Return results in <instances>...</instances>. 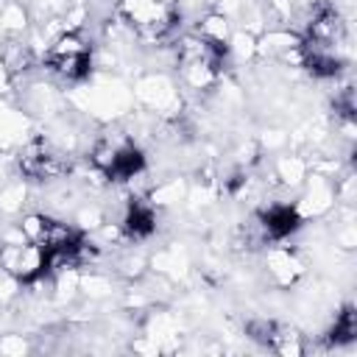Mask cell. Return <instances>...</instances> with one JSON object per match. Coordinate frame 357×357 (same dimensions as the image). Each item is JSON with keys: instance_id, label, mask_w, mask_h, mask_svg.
<instances>
[{"instance_id": "cell-3", "label": "cell", "mask_w": 357, "mask_h": 357, "mask_svg": "<svg viewBox=\"0 0 357 357\" xmlns=\"http://www.w3.org/2000/svg\"><path fill=\"white\" fill-rule=\"evenodd\" d=\"M120 229L128 234V237H148L153 229H156V215H153V206L151 204H142V201H131L123 212V220H120Z\"/></svg>"}, {"instance_id": "cell-10", "label": "cell", "mask_w": 357, "mask_h": 357, "mask_svg": "<svg viewBox=\"0 0 357 357\" xmlns=\"http://www.w3.org/2000/svg\"><path fill=\"white\" fill-rule=\"evenodd\" d=\"M354 335H357V315H354L351 307H346L343 312L335 315V324H332V329H329V343L343 346V343H351Z\"/></svg>"}, {"instance_id": "cell-4", "label": "cell", "mask_w": 357, "mask_h": 357, "mask_svg": "<svg viewBox=\"0 0 357 357\" xmlns=\"http://www.w3.org/2000/svg\"><path fill=\"white\" fill-rule=\"evenodd\" d=\"M45 64L64 81H84L92 73V50L86 53H73V56H56L45 59Z\"/></svg>"}, {"instance_id": "cell-2", "label": "cell", "mask_w": 357, "mask_h": 357, "mask_svg": "<svg viewBox=\"0 0 357 357\" xmlns=\"http://www.w3.org/2000/svg\"><path fill=\"white\" fill-rule=\"evenodd\" d=\"M257 223L262 226L265 240H284V237H290L293 231L301 229L304 215L296 204H271L268 209L259 212Z\"/></svg>"}, {"instance_id": "cell-7", "label": "cell", "mask_w": 357, "mask_h": 357, "mask_svg": "<svg viewBox=\"0 0 357 357\" xmlns=\"http://www.w3.org/2000/svg\"><path fill=\"white\" fill-rule=\"evenodd\" d=\"M204 42L215 45V47H223L229 50V36H231V25H229V17L223 11H209L201 22H198V31H195Z\"/></svg>"}, {"instance_id": "cell-11", "label": "cell", "mask_w": 357, "mask_h": 357, "mask_svg": "<svg viewBox=\"0 0 357 357\" xmlns=\"http://www.w3.org/2000/svg\"><path fill=\"white\" fill-rule=\"evenodd\" d=\"M276 332H279V324H276L273 318H251V321L245 324V335H248L251 340L268 346V349H271Z\"/></svg>"}, {"instance_id": "cell-1", "label": "cell", "mask_w": 357, "mask_h": 357, "mask_svg": "<svg viewBox=\"0 0 357 357\" xmlns=\"http://www.w3.org/2000/svg\"><path fill=\"white\" fill-rule=\"evenodd\" d=\"M117 17L151 45L170 39L178 25V8L173 0H117Z\"/></svg>"}, {"instance_id": "cell-8", "label": "cell", "mask_w": 357, "mask_h": 357, "mask_svg": "<svg viewBox=\"0 0 357 357\" xmlns=\"http://www.w3.org/2000/svg\"><path fill=\"white\" fill-rule=\"evenodd\" d=\"M301 36L290 33L287 28H268L262 39H257V53L262 56H271V59H279L284 50H290L293 45H298Z\"/></svg>"}, {"instance_id": "cell-15", "label": "cell", "mask_w": 357, "mask_h": 357, "mask_svg": "<svg viewBox=\"0 0 357 357\" xmlns=\"http://www.w3.org/2000/svg\"><path fill=\"white\" fill-rule=\"evenodd\" d=\"M8 86H11V73H8V70H6V64L0 61V95H3Z\"/></svg>"}, {"instance_id": "cell-13", "label": "cell", "mask_w": 357, "mask_h": 357, "mask_svg": "<svg viewBox=\"0 0 357 357\" xmlns=\"http://www.w3.org/2000/svg\"><path fill=\"white\" fill-rule=\"evenodd\" d=\"M181 195H184V184L181 181H167V184L156 187L151 198H153V204H176Z\"/></svg>"}, {"instance_id": "cell-5", "label": "cell", "mask_w": 357, "mask_h": 357, "mask_svg": "<svg viewBox=\"0 0 357 357\" xmlns=\"http://www.w3.org/2000/svg\"><path fill=\"white\" fill-rule=\"evenodd\" d=\"M178 75L190 89H209L218 75H220V64L198 59V61H178Z\"/></svg>"}, {"instance_id": "cell-12", "label": "cell", "mask_w": 357, "mask_h": 357, "mask_svg": "<svg viewBox=\"0 0 357 357\" xmlns=\"http://www.w3.org/2000/svg\"><path fill=\"white\" fill-rule=\"evenodd\" d=\"M276 173L284 184H301L304 176H307V165L298 159V156H282L276 162Z\"/></svg>"}, {"instance_id": "cell-6", "label": "cell", "mask_w": 357, "mask_h": 357, "mask_svg": "<svg viewBox=\"0 0 357 357\" xmlns=\"http://www.w3.org/2000/svg\"><path fill=\"white\" fill-rule=\"evenodd\" d=\"M268 271H271L276 284L287 287L301 276V262L296 259V254L290 248H273L268 254Z\"/></svg>"}, {"instance_id": "cell-14", "label": "cell", "mask_w": 357, "mask_h": 357, "mask_svg": "<svg viewBox=\"0 0 357 357\" xmlns=\"http://www.w3.org/2000/svg\"><path fill=\"white\" fill-rule=\"evenodd\" d=\"M3 22H6L8 28H22V25H25V11H22L20 6H8V8L3 11Z\"/></svg>"}, {"instance_id": "cell-9", "label": "cell", "mask_w": 357, "mask_h": 357, "mask_svg": "<svg viewBox=\"0 0 357 357\" xmlns=\"http://www.w3.org/2000/svg\"><path fill=\"white\" fill-rule=\"evenodd\" d=\"M86 50H92V47H89V42L81 36V31H61V33H56V36L50 39L45 59L73 56V53H86Z\"/></svg>"}]
</instances>
